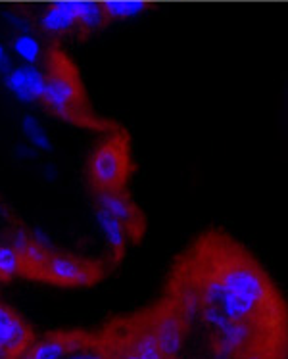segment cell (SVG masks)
Segmentation results:
<instances>
[{
  "instance_id": "9c48e42d",
  "label": "cell",
  "mask_w": 288,
  "mask_h": 359,
  "mask_svg": "<svg viewBox=\"0 0 288 359\" xmlns=\"http://www.w3.org/2000/svg\"><path fill=\"white\" fill-rule=\"evenodd\" d=\"M39 25L46 35H64L77 29V0L50 4L39 18Z\"/></svg>"
},
{
  "instance_id": "7c38bea8",
  "label": "cell",
  "mask_w": 288,
  "mask_h": 359,
  "mask_svg": "<svg viewBox=\"0 0 288 359\" xmlns=\"http://www.w3.org/2000/svg\"><path fill=\"white\" fill-rule=\"evenodd\" d=\"M217 334H219V350L217 352L233 355L250 340L252 329L246 321H229L221 330H217Z\"/></svg>"
},
{
  "instance_id": "4fadbf2b",
  "label": "cell",
  "mask_w": 288,
  "mask_h": 359,
  "mask_svg": "<svg viewBox=\"0 0 288 359\" xmlns=\"http://www.w3.org/2000/svg\"><path fill=\"white\" fill-rule=\"evenodd\" d=\"M95 217L98 221V225H100V231H102L104 238L108 242L111 252L123 254V250L127 246V229L116 217H111L110 213L104 212L102 208H96Z\"/></svg>"
},
{
  "instance_id": "e0dca14e",
  "label": "cell",
  "mask_w": 288,
  "mask_h": 359,
  "mask_svg": "<svg viewBox=\"0 0 288 359\" xmlns=\"http://www.w3.org/2000/svg\"><path fill=\"white\" fill-rule=\"evenodd\" d=\"M23 269L22 257L12 246H0V277H14Z\"/></svg>"
},
{
  "instance_id": "d6986e66",
  "label": "cell",
  "mask_w": 288,
  "mask_h": 359,
  "mask_svg": "<svg viewBox=\"0 0 288 359\" xmlns=\"http://www.w3.org/2000/svg\"><path fill=\"white\" fill-rule=\"evenodd\" d=\"M33 25H35V22L29 23V25H23V27H15V29H25V27H33ZM12 35H14V33H12ZM10 50H12V48H10ZM10 50H8V44L4 43V39L0 37V75H6L8 72H10V67H12Z\"/></svg>"
},
{
  "instance_id": "ffe728a7",
  "label": "cell",
  "mask_w": 288,
  "mask_h": 359,
  "mask_svg": "<svg viewBox=\"0 0 288 359\" xmlns=\"http://www.w3.org/2000/svg\"><path fill=\"white\" fill-rule=\"evenodd\" d=\"M66 359H106V355L98 350H74L67 352Z\"/></svg>"
},
{
  "instance_id": "2e32d148",
  "label": "cell",
  "mask_w": 288,
  "mask_h": 359,
  "mask_svg": "<svg viewBox=\"0 0 288 359\" xmlns=\"http://www.w3.org/2000/svg\"><path fill=\"white\" fill-rule=\"evenodd\" d=\"M106 6V14H108V20H127V18H135L141 12L146 10V4L144 2H139V0H111V2H104Z\"/></svg>"
},
{
  "instance_id": "5b68a950",
  "label": "cell",
  "mask_w": 288,
  "mask_h": 359,
  "mask_svg": "<svg viewBox=\"0 0 288 359\" xmlns=\"http://www.w3.org/2000/svg\"><path fill=\"white\" fill-rule=\"evenodd\" d=\"M46 77L43 69L31 64H22V66H12L10 72L4 75V85L12 95L22 100V102H35L41 100L45 95Z\"/></svg>"
},
{
  "instance_id": "277c9868",
  "label": "cell",
  "mask_w": 288,
  "mask_h": 359,
  "mask_svg": "<svg viewBox=\"0 0 288 359\" xmlns=\"http://www.w3.org/2000/svg\"><path fill=\"white\" fill-rule=\"evenodd\" d=\"M29 344V327L12 309L0 306V359H20Z\"/></svg>"
},
{
  "instance_id": "6da1fadb",
  "label": "cell",
  "mask_w": 288,
  "mask_h": 359,
  "mask_svg": "<svg viewBox=\"0 0 288 359\" xmlns=\"http://www.w3.org/2000/svg\"><path fill=\"white\" fill-rule=\"evenodd\" d=\"M223 286L219 309L231 321H246L267 300L263 275L248 264H233L219 273Z\"/></svg>"
},
{
  "instance_id": "9a60e30c",
  "label": "cell",
  "mask_w": 288,
  "mask_h": 359,
  "mask_svg": "<svg viewBox=\"0 0 288 359\" xmlns=\"http://www.w3.org/2000/svg\"><path fill=\"white\" fill-rule=\"evenodd\" d=\"M22 131L23 135H25V139L31 142V147L39 148V150H43V152H50V137L46 135V131L43 129V125L39 123L33 116H23Z\"/></svg>"
},
{
  "instance_id": "8fae6325",
  "label": "cell",
  "mask_w": 288,
  "mask_h": 359,
  "mask_svg": "<svg viewBox=\"0 0 288 359\" xmlns=\"http://www.w3.org/2000/svg\"><path fill=\"white\" fill-rule=\"evenodd\" d=\"M108 20L106 6L104 2H95V0H77V29L85 33L102 29Z\"/></svg>"
},
{
  "instance_id": "ba28073f",
  "label": "cell",
  "mask_w": 288,
  "mask_h": 359,
  "mask_svg": "<svg viewBox=\"0 0 288 359\" xmlns=\"http://www.w3.org/2000/svg\"><path fill=\"white\" fill-rule=\"evenodd\" d=\"M152 337L156 340V346L162 353L163 359H175L183 348V338H185V327L183 319L177 313H163L152 330Z\"/></svg>"
},
{
  "instance_id": "3957f363",
  "label": "cell",
  "mask_w": 288,
  "mask_h": 359,
  "mask_svg": "<svg viewBox=\"0 0 288 359\" xmlns=\"http://www.w3.org/2000/svg\"><path fill=\"white\" fill-rule=\"evenodd\" d=\"M129 175V150L121 139H111L90 160V179L98 189H121Z\"/></svg>"
},
{
  "instance_id": "5bb4252c",
  "label": "cell",
  "mask_w": 288,
  "mask_h": 359,
  "mask_svg": "<svg viewBox=\"0 0 288 359\" xmlns=\"http://www.w3.org/2000/svg\"><path fill=\"white\" fill-rule=\"evenodd\" d=\"M69 350H74V348L67 340L48 338V340H43L37 346H33L20 359H64Z\"/></svg>"
},
{
  "instance_id": "44dd1931",
  "label": "cell",
  "mask_w": 288,
  "mask_h": 359,
  "mask_svg": "<svg viewBox=\"0 0 288 359\" xmlns=\"http://www.w3.org/2000/svg\"><path fill=\"white\" fill-rule=\"evenodd\" d=\"M244 359H266V355H261V353L252 352V353H246V355H244Z\"/></svg>"
},
{
  "instance_id": "30bf717a",
  "label": "cell",
  "mask_w": 288,
  "mask_h": 359,
  "mask_svg": "<svg viewBox=\"0 0 288 359\" xmlns=\"http://www.w3.org/2000/svg\"><path fill=\"white\" fill-rule=\"evenodd\" d=\"M12 248L22 257L23 269L43 273V267L50 254H48V250L41 248L37 242L31 238V235L23 233V231H15L12 235Z\"/></svg>"
},
{
  "instance_id": "ac0fdd59",
  "label": "cell",
  "mask_w": 288,
  "mask_h": 359,
  "mask_svg": "<svg viewBox=\"0 0 288 359\" xmlns=\"http://www.w3.org/2000/svg\"><path fill=\"white\" fill-rule=\"evenodd\" d=\"M123 359H163L158 346H156V340L152 337V332H148L144 337L139 338V342L135 344V352L131 355H127Z\"/></svg>"
},
{
  "instance_id": "52a82bcc",
  "label": "cell",
  "mask_w": 288,
  "mask_h": 359,
  "mask_svg": "<svg viewBox=\"0 0 288 359\" xmlns=\"http://www.w3.org/2000/svg\"><path fill=\"white\" fill-rule=\"evenodd\" d=\"M96 204L111 217H116L127 229V233L131 229H141V213L121 189H98Z\"/></svg>"
},
{
  "instance_id": "7402d4cb",
  "label": "cell",
  "mask_w": 288,
  "mask_h": 359,
  "mask_svg": "<svg viewBox=\"0 0 288 359\" xmlns=\"http://www.w3.org/2000/svg\"><path fill=\"white\" fill-rule=\"evenodd\" d=\"M215 359H231V355H227V353L223 352H217L215 353Z\"/></svg>"
},
{
  "instance_id": "7a4b0ae2",
  "label": "cell",
  "mask_w": 288,
  "mask_h": 359,
  "mask_svg": "<svg viewBox=\"0 0 288 359\" xmlns=\"http://www.w3.org/2000/svg\"><path fill=\"white\" fill-rule=\"evenodd\" d=\"M50 69L41 100L48 110L62 118H74L79 106L81 88L74 72H69V62L62 52L50 50Z\"/></svg>"
},
{
  "instance_id": "8992f818",
  "label": "cell",
  "mask_w": 288,
  "mask_h": 359,
  "mask_svg": "<svg viewBox=\"0 0 288 359\" xmlns=\"http://www.w3.org/2000/svg\"><path fill=\"white\" fill-rule=\"evenodd\" d=\"M43 275L60 285H90L96 279L95 269L67 256H48Z\"/></svg>"
}]
</instances>
